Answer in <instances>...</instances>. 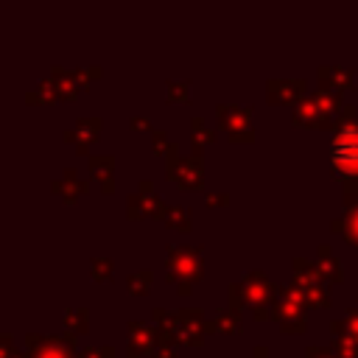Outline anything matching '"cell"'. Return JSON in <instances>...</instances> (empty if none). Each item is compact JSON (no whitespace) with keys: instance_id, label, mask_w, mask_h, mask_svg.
Here are the masks:
<instances>
[{"instance_id":"obj_1","label":"cell","mask_w":358,"mask_h":358,"mask_svg":"<svg viewBox=\"0 0 358 358\" xmlns=\"http://www.w3.org/2000/svg\"><path fill=\"white\" fill-rule=\"evenodd\" d=\"M330 173L341 182L344 196H358V112L344 106L333 126L330 140Z\"/></svg>"},{"instance_id":"obj_2","label":"cell","mask_w":358,"mask_h":358,"mask_svg":"<svg viewBox=\"0 0 358 358\" xmlns=\"http://www.w3.org/2000/svg\"><path fill=\"white\" fill-rule=\"evenodd\" d=\"M277 299H280V285L271 282L263 271H249L246 277L227 285V305H232L241 313L252 310L255 322L271 319Z\"/></svg>"},{"instance_id":"obj_3","label":"cell","mask_w":358,"mask_h":358,"mask_svg":"<svg viewBox=\"0 0 358 358\" xmlns=\"http://www.w3.org/2000/svg\"><path fill=\"white\" fill-rule=\"evenodd\" d=\"M151 322L159 330V344H185V347H201L204 336L210 333V324L204 319L201 308H154Z\"/></svg>"},{"instance_id":"obj_4","label":"cell","mask_w":358,"mask_h":358,"mask_svg":"<svg viewBox=\"0 0 358 358\" xmlns=\"http://www.w3.org/2000/svg\"><path fill=\"white\" fill-rule=\"evenodd\" d=\"M165 282L176 285L182 296L190 294V288L204 277V249L199 243H171L165 252Z\"/></svg>"},{"instance_id":"obj_5","label":"cell","mask_w":358,"mask_h":358,"mask_svg":"<svg viewBox=\"0 0 358 358\" xmlns=\"http://www.w3.org/2000/svg\"><path fill=\"white\" fill-rule=\"evenodd\" d=\"M291 268H294V277L291 282L302 291L305 296V308H313V310H324L330 308V291H327V280L322 277L316 260H308V257H294L291 260Z\"/></svg>"},{"instance_id":"obj_6","label":"cell","mask_w":358,"mask_h":358,"mask_svg":"<svg viewBox=\"0 0 358 358\" xmlns=\"http://www.w3.org/2000/svg\"><path fill=\"white\" fill-rule=\"evenodd\" d=\"M165 176L182 190H201L204 187V154L196 148L190 154H179V148L171 143L168 159H165Z\"/></svg>"},{"instance_id":"obj_7","label":"cell","mask_w":358,"mask_h":358,"mask_svg":"<svg viewBox=\"0 0 358 358\" xmlns=\"http://www.w3.org/2000/svg\"><path fill=\"white\" fill-rule=\"evenodd\" d=\"M28 358H76L78 355V336L76 333H28L25 336Z\"/></svg>"},{"instance_id":"obj_8","label":"cell","mask_w":358,"mask_h":358,"mask_svg":"<svg viewBox=\"0 0 358 358\" xmlns=\"http://www.w3.org/2000/svg\"><path fill=\"white\" fill-rule=\"evenodd\" d=\"M168 213V204L162 201V196L154 190V185L148 179H143L137 185V193H129L126 196V218L129 221H143V218H165Z\"/></svg>"},{"instance_id":"obj_9","label":"cell","mask_w":358,"mask_h":358,"mask_svg":"<svg viewBox=\"0 0 358 358\" xmlns=\"http://www.w3.org/2000/svg\"><path fill=\"white\" fill-rule=\"evenodd\" d=\"M218 126L224 129V134L229 137V143H252L255 140V129H252V109L246 106H232V103H221L218 109Z\"/></svg>"},{"instance_id":"obj_10","label":"cell","mask_w":358,"mask_h":358,"mask_svg":"<svg viewBox=\"0 0 358 358\" xmlns=\"http://www.w3.org/2000/svg\"><path fill=\"white\" fill-rule=\"evenodd\" d=\"M126 330H129L126 358H145V355H151L157 350V344H159L157 324H148V322H140V319H129Z\"/></svg>"},{"instance_id":"obj_11","label":"cell","mask_w":358,"mask_h":358,"mask_svg":"<svg viewBox=\"0 0 358 358\" xmlns=\"http://www.w3.org/2000/svg\"><path fill=\"white\" fill-rule=\"evenodd\" d=\"M305 305L288 299V296H280L277 305H274V313H271V322L285 333V336H299L305 333Z\"/></svg>"},{"instance_id":"obj_12","label":"cell","mask_w":358,"mask_h":358,"mask_svg":"<svg viewBox=\"0 0 358 358\" xmlns=\"http://www.w3.org/2000/svg\"><path fill=\"white\" fill-rule=\"evenodd\" d=\"M294 123L296 126H305V129H333V112H327L316 95L313 98H302L294 109Z\"/></svg>"},{"instance_id":"obj_13","label":"cell","mask_w":358,"mask_h":358,"mask_svg":"<svg viewBox=\"0 0 358 358\" xmlns=\"http://www.w3.org/2000/svg\"><path fill=\"white\" fill-rule=\"evenodd\" d=\"M330 229L338 232L358 252V196H344V215L333 218Z\"/></svg>"},{"instance_id":"obj_14","label":"cell","mask_w":358,"mask_h":358,"mask_svg":"<svg viewBox=\"0 0 358 358\" xmlns=\"http://www.w3.org/2000/svg\"><path fill=\"white\" fill-rule=\"evenodd\" d=\"M98 134H101V117H81L70 131H64V143H73L76 151L84 157L90 145L98 140Z\"/></svg>"},{"instance_id":"obj_15","label":"cell","mask_w":358,"mask_h":358,"mask_svg":"<svg viewBox=\"0 0 358 358\" xmlns=\"http://www.w3.org/2000/svg\"><path fill=\"white\" fill-rule=\"evenodd\" d=\"M50 190H53V196H59L64 204H76V201L90 190V182L78 179V171H76V168H64L62 179H56V182L50 185Z\"/></svg>"},{"instance_id":"obj_16","label":"cell","mask_w":358,"mask_h":358,"mask_svg":"<svg viewBox=\"0 0 358 358\" xmlns=\"http://www.w3.org/2000/svg\"><path fill=\"white\" fill-rule=\"evenodd\" d=\"M330 347L341 358H358V336L347 327L344 319H333L330 322Z\"/></svg>"},{"instance_id":"obj_17","label":"cell","mask_w":358,"mask_h":358,"mask_svg":"<svg viewBox=\"0 0 358 358\" xmlns=\"http://www.w3.org/2000/svg\"><path fill=\"white\" fill-rule=\"evenodd\" d=\"M87 165H90L92 179H98L101 193L103 196L115 193V157L112 154H90L87 157Z\"/></svg>"},{"instance_id":"obj_18","label":"cell","mask_w":358,"mask_h":358,"mask_svg":"<svg viewBox=\"0 0 358 358\" xmlns=\"http://www.w3.org/2000/svg\"><path fill=\"white\" fill-rule=\"evenodd\" d=\"M316 266H319V271H322V277L330 282V285H341L344 282V268H341V260L336 257V252L327 246V243H319V249H316Z\"/></svg>"},{"instance_id":"obj_19","label":"cell","mask_w":358,"mask_h":358,"mask_svg":"<svg viewBox=\"0 0 358 358\" xmlns=\"http://www.w3.org/2000/svg\"><path fill=\"white\" fill-rule=\"evenodd\" d=\"M207 324H210V333L235 336L241 330V324H243V316H241V310H235L232 305H227V308H218L213 313V319H207Z\"/></svg>"},{"instance_id":"obj_20","label":"cell","mask_w":358,"mask_h":358,"mask_svg":"<svg viewBox=\"0 0 358 358\" xmlns=\"http://www.w3.org/2000/svg\"><path fill=\"white\" fill-rule=\"evenodd\" d=\"M305 90V81H268V101L271 103H288V101H296Z\"/></svg>"},{"instance_id":"obj_21","label":"cell","mask_w":358,"mask_h":358,"mask_svg":"<svg viewBox=\"0 0 358 358\" xmlns=\"http://www.w3.org/2000/svg\"><path fill=\"white\" fill-rule=\"evenodd\" d=\"M162 224H165L168 229H173V232H190V229H193V215H190L187 207L171 204L168 213H165V218H162Z\"/></svg>"},{"instance_id":"obj_22","label":"cell","mask_w":358,"mask_h":358,"mask_svg":"<svg viewBox=\"0 0 358 358\" xmlns=\"http://www.w3.org/2000/svg\"><path fill=\"white\" fill-rule=\"evenodd\" d=\"M62 324H64V330H70L76 336H84L90 330V310L87 308H67L62 313Z\"/></svg>"},{"instance_id":"obj_23","label":"cell","mask_w":358,"mask_h":358,"mask_svg":"<svg viewBox=\"0 0 358 358\" xmlns=\"http://www.w3.org/2000/svg\"><path fill=\"white\" fill-rule=\"evenodd\" d=\"M151 282H154V271L151 268H140V271H131L126 277V291L131 296H145L151 291Z\"/></svg>"},{"instance_id":"obj_24","label":"cell","mask_w":358,"mask_h":358,"mask_svg":"<svg viewBox=\"0 0 358 358\" xmlns=\"http://www.w3.org/2000/svg\"><path fill=\"white\" fill-rule=\"evenodd\" d=\"M322 84H324V90H336V92H341V90H352V73H347V70H322Z\"/></svg>"},{"instance_id":"obj_25","label":"cell","mask_w":358,"mask_h":358,"mask_svg":"<svg viewBox=\"0 0 358 358\" xmlns=\"http://www.w3.org/2000/svg\"><path fill=\"white\" fill-rule=\"evenodd\" d=\"M90 277L95 282H106L115 277V260L112 257H103V255H95L90 257Z\"/></svg>"},{"instance_id":"obj_26","label":"cell","mask_w":358,"mask_h":358,"mask_svg":"<svg viewBox=\"0 0 358 358\" xmlns=\"http://www.w3.org/2000/svg\"><path fill=\"white\" fill-rule=\"evenodd\" d=\"M190 131H193V134H190V143H193V148H196V151H201L204 145L215 143V131H213V129H207L201 117H193V120H190Z\"/></svg>"},{"instance_id":"obj_27","label":"cell","mask_w":358,"mask_h":358,"mask_svg":"<svg viewBox=\"0 0 358 358\" xmlns=\"http://www.w3.org/2000/svg\"><path fill=\"white\" fill-rule=\"evenodd\" d=\"M76 358H115V347H109V344H90V347H81Z\"/></svg>"},{"instance_id":"obj_28","label":"cell","mask_w":358,"mask_h":358,"mask_svg":"<svg viewBox=\"0 0 358 358\" xmlns=\"http://www.w3.org/2000/svg\"><path fill=\"white\" fill-rule=\"evenodd\" d=\"M0 358H28V352H22V350L14 347L11 333H3L0 336Z\"/></svg>"},{"instance_id":"obj_29","label":"cell","mask_w":358,"mask_h":358,"mask_svg":"<svg viewBox=\"0 0 358 358\" xmlns=\"http://www.w3.org/2000/svg\"><path fill=\"white\" fill-rule=\"evenodd\" d=\"M151 148H154L157 154H168V148H171V143H168V134H165L162 129H157V131H151Z\"/></svg>"},{"instance_id":"obj_30","label":"cell","mask_w":358,"mask_h":358,"mask_svg":"<svg viewBox=\"0 0 358 358\" xmlns=\"http://www.w3.org/2000/svg\"><path fill=\"white\" fill-rule=\"evenodd\" d=\"M204 204H207V207H227V204H229V193L204 190Z\"/></svg>"},{"instance_id":"obj_31","label":"cell","mask_w":358,"mask_h":358,"mask_svg":"<svg viewBox=\"0 0 358 358\" xmlns=\"http://www.w3.org/2000/svg\"><path fill=\"white\" fill-rule=\"evenodd\" d=\"M168 90H171V92H168V101H182V103H187V98H190V95H187V84H173V81H171Z\"/></svg>"},{"instance_id":"obj_32","label":"cell","mask_w":358,"mask_h":358,"mask_svg":"<svg viewBox=\"0 0 358 358\" xmlns=\"http://www.w3.org/2000/svg\"><path fill=\"white\" fill-rule=\"evenodd\" d=\"M305 358H341V355H336V350L330 347H316V344H310L308 350H305Z\"/></svg>"},{"instance_id":"obj_33","label":"cell","mask_w":358,"mask_h":358,"mask_svg":"<svg viewBox=\"0 0 358 358\" xmlns=\"http://www.w3.org/2000/svg\"><path fill=\"white\" fill-rule=\"evenodd\" d=\"M151 358H179L173 352V344H157V350L151 352Z\"/></svg>"},{"instance_id":"obj_34","label":"cell","mask_w":358,"mask_h":358,"mask_svg":"<svg viewBox=\"0 0 358 358\" xmlns=\"http://www.w3.org/2000/svg\"><path fill=\"white\" fill-rule=\"evenodd\" d=\"M344 322H347V327L358 336V305L355 308H347V316H344Z\"/></svg>"},{"instance_id":"obj_35","label":"cell","mask_w":358,"mask_h":358,"mask_svg":"<svg viewBox=\"0 0 358 358\" xmlns=\"http://www.w3.org/2000/svg\"><path fill=\"white\" fill-rule=\"evenodd\" d=\"M249 358H271V355H268V350H266L263 344H257V347H252V352H249Z\"/></svg>"},{"instance_id":"obj_36","label":"cell","mask_w":358,"mask_h":358,"mask_svg":"<svg viewBox=\"0 0 358 358\" xmlns=\"http://www.w3.org/2000/svg\"><path fill=\"white\" fill-rule=\"evenodd\" d=\"M129 126H131V129H151L145 117H131V123H129Z\"/></svg>"}]
</instances>
